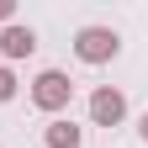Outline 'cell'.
<instances>
[{"mask_svg":"<svg viewBox=\"0 0 148 148\" xmlns=\"http://www.w3.org/2000/svg\"><path fill=\"white\" fill-rule=\"evenodd\" d=\"M11 95H16V74H11V69H0V101H11Z\"/></svg>","mask_w":148,"mask_h":148,"instance_id":"8992f818","label":"cell"},{"mask_svg":"<svg viewBox=\"0 0 148 148\" xmlns=\"http://www.w3.org/2000/svg\"><path fill=\"white\" fill-rule=\"evenodd\" d=\"M122 116H127V95L111 90V85H101L95 95H90V122H95V127H116Z\"/></svg>","mask_w":148,"mask_h":148,"instance_id":"3957f363","label":"cell"},{"mask_svg":"<svg viewBox=\"0 0 148 148\" xmlns=\"http://www.w3.org/2000/svg\"><path fill=\"white\" fill-rule=\"evenodd\" d=\"M11 16H16V5H11V0H0V21L11 27Z\"/></svg>","mask_w":148,"mask_h":148,"instance_id":"52a82bcc","label":"cell"},{"mask_svg":"<svg viewBox=\"0 0 148 148\" xmlns=\"http://www.w3.org/2000/svg\"><path fill=\"white\" fill-rule=\"evenodd\" d=\"M42 143H48V148H79V143H85V132H79L74 122H48Z\"/></svg>","mask_w":148,"mask_h":148,"instance_id":"5b68a950","label":"cell"},{"mask_svg":"<svg viewBox=\"0 0 148 148\" xmlns=\"http://www.w3.org/2000/svg\"><path fill=\"white\" fill-rule=\"evenodd\" d=\"M32 48H37V32L32 27H5L0 32V53H5V58H27Z\"/></svg>","mask_w":148,"mask_h":148,"instance_id":"277c9868","label":"cell"},{"mask_svg":"<svg viewBox=\"0 0 148 148\" xmlns=\"http://www.w3.org/2000/svg\"><path fill=\"white\" fill-rule=\"evenodd\" d=\"M74 53H79L85 64H111L122 53V37L111 27H79V37H74Z\"/></svg>","mask_w":148,"mask_h":148,"instance_id":"6da1fadb","label":"cell"},{"mask_svg":"<svg viewBox=\"0 0 148 148\" xmlns=\"http://www.w3.org/2000/svg\"><path fill=\"white\" fill-rule=\"evenodd\" d=\"M69 95H74V79H69L64 69H42V74L32 79V101L42 106V111H64Z\"/></svg>","mask_w":148,"mask_h":148,"instance_id":"7a4b0ae2","label":"cell"},{"mask_svg":"<svg viewBox=\"0 0 148 148\" xmlns=\"http://www.w3.org/2000/svg\"><path fill=\"white\" fill-rule=\"evenodd\" d=\"M138 132H143V143H148V111H143V127H138Z\"/></svg>","mask_w":148,"mask_h":148,"instance_id":"ba28073f","label":"cell"}]
</instances>
